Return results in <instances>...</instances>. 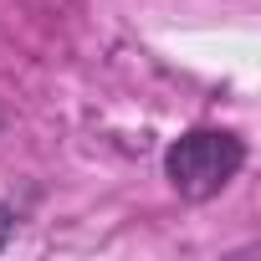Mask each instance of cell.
<instances>
[{
    "label": "cell",
    "mask_w": 261,
    "mask_h": 261,
    "mask_svg": "<svg viewBox=\"0 0 261 261\" xmlns=\"http://www.w3.org/2000/svg\"><path fill=\"white\" fill-rule=\"evenodd\" d=\"M246 164V144L225 128H195L164 149V179L185 200H215Z\"/></svg>",
    "instance_id": "cell-1"
},
{
    "label": "cell",
    "mask_w": 261,
    "mask_h": 261,
    "mask_svg": "<svg viewBox=\"0 0 261 261\" xmlns=\"http://www.w3.org/2000/svg\"><path fill=\"white\" fill-rule=\"evenodd\" d=\"M11 236H16V210H11V205H0V251L11 246Z\"/></svg>",
    "instance_id": "cell-2"
}]
</instances>
